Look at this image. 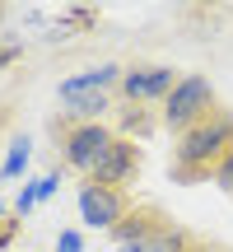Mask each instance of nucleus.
Instances as JSON below:
<instances>
[{
	"instance_id": "obj_14",
	"label": "nucleus",
	"mask_w": 233,
	"mask_h": 252,
	"mask_svg": "<svg viewBox=\"0 0 233 252\" xmlns=\"http://www.w3.org/2000/svg\"><path fill=\"white\" fill-rule=\"evenodd\" d=\"M215 182H219V187H224L229 196H233V154H229L224 163H219V173H215Z\"/></svg>"
},
{
	"instance_id": "obj_8",
	"label": "nucleus",
	"mask_w": 233,
	"mask_h": 252,
	"mask_svg": "<svg viewBox=\"0 0 233 252\" xmlns=\"http://www.w3.org/2000/svg\"><path fill=\"white\" fill-rule=\"evenodd\" d=\"M168 220H173V215H168L163 206H154V201H135L131 215L112 229V243H116V248H131V243H140V238H149L154 229H163Z\"/></svg>"
},
{
	"instance_id": "obj_13",
	"label": "nucleus",
	"mask_w": 233,
	"mask_h": 252,
	"mask_svg": "<svg viewBox=\"0 0 233 252\" xmlns=\"http://www.w3.org/2000/svg\"><path fill=\"white\" fill-rule=\"evenodd\" d=\"M33 206H37V182H33V187H24V191L14 196V210H19V215H28Z\"/></svg>"
},
{
	"instance_id": "obj_9",
	"label": "nucleus",
	"mask_w": 233,
	"mask_h": 252,
	"mask_svg": "<svg viewBox=\"0 0 233 252\" xmlns=\"http://www.w3.org/2000/svg\"><path fill=\"white\" fill-rule=\"evenodd\" d=\"M201 238L191 234V229H182L177 220H168L163 229H154L149 238H140V243H131V248H116V252H191Z\"/></svg>"
},
{
	"instance_id": "obj_2",
	"label": "nucleus",
	"mask_w": 233,
	"mask_h": 252,
	"mask_svg": "<svg viewBox=\"0 0 233 252\" xmlns=\"http://www.w3.org/2000/svg\"><path fill=\"white\" fill-rule=\"evenodd\" d=\"M121 65L116 61H103V65H89V70L70 75V80H61V89H56V98H61V108H70L75 122H98L103 112H108L112 94L121 89Z\"/></svg>"
},
{
	"instance_id": "obj_10",
	"label": "nucleus",
	"mask_w": 233,
	"mask_h": 252,
	"mask_svg": "<svg viewBox=\"0 0 233 252\" xmlns=\"http://www.w3.org/2000/svg\"><path fill=\"white\" fill-rule=\"evenodd\" d=\"M24 168H28V135H14V140H9L5 163H0V178H19Z\"/></svg>"
},
{
	"instance_id": "obj_4",
	"label": "nucleus",
	"mask_w": 233,
	"mask_h": 252,
	"mask_svg": "<svg viewBox=\"0 0 233 252\" xmlns=\"http://www.w3.org/2000/svg\"><path fill=\"white\" fill-rule=\"evenodd\" d=\"M219 108V98H215V84L205 80V75H182L177 80V89L168 94V103H163V126H168L173 135H187L191 126H201L210 117V112Z\"/></svg>"
},
{
	"instance_id": "obj_3",
	"label": "nucleus",
	"mask_w": 233,
	"mask_h": 252,
	"mask_svg": "<svg viewBox=\"0 0 233 252\" xmlns=\"http://www.w3.org/2000/svg\"><path fill=\"white\" fill-rule=\"evenodd\" d=\"M52 135L61 145V163L80 178H89L93 163L108 154V145L116 140V131L108 122H75V117H56L52 122Z\"/></svg>"
},
{
	"instance_id": "obj_12",
	"label": "nucleus",
	"mask_w": 233,
	"mask_h": 252,
	"mask_svg": "<svg viewBox=\"0 0 233 252\" xmlns=\"http://www.w3.org/2000/svg\"><path fill=\"white\" fill-rule=\"evenodd\" d=\"M56 252H84L80 229H61V238H56Z\"/></svg>"
},
{
	"instance_id": "obj_5",
	"label": "nucleus",
	"mask_w": 233,
	"mask_h": 252,
	"mask_svg": "<svg viewBox=\"0 0 233 252\" xmlns=\"http://www.w3.org/2000/svg\"><path fill=\"white\" fill-rule=\"evenodd\" d=\"M131 191L126 187H98V182H80V220L89 229H112L131 215Z\"/></svg>"
},
{
	"instance_id": "obj_1",
	"label": "nucleus",
	"mask_w": 233,
	"mask_h": 252,
	"mask_svg": "<svg viewBox=\"0 0 233 252\" xmlns=\"http://www.w3.org/2000/svg\"><path fill=\"white\" fill-rule=\"evenodd\" d=\"M233 154V108L219 103L201 126H191L187 135L173 140V163H168V178L177 187H196V182H210Z\"/></svg>"
},
{
	"instance_id": "obj_6",
	"label": "nucleus",
	"mask_w": 233,
	"mask_h": 252,
	"mask_svg": "<svg viewBox=\"0 0 233 252\" xmlns=\"http://www.w3.org/2000/svg\"><path fill=\"white\" fill-rule=\"evenodd\" d=\"M182 75L173 70V65H126L121 75V98L135 103V108H149V103H168V94L177 89Z\"/></svg>"
},
{
	"instance_id": "obj_7",
	"label": "nucleus",
	"mask_w": 233,
	"mask_h": 252,
	"mask_svg": "<svg viewBox=\"0 0 233 252\" xmlns=\"http://www.w3.org/2000/svg\"><path fill=\"white\" fill-rule=\"evenodd\" d=\"M140 163H145L140 145H135L131 135H116V140L108 145V154L93 163V173L84 182H98V187H126V182L140 173Z\"/></svg>"
},
{
	"instance_id": "obj_11",
	"label": "nucleus",
	"mask_w": 233,
	"mask_h": 252,
	"mask_svg": "<svg viewBox=\"0 0 233 252\" xmlns=\"http://www.w3.org/2000/svg\"><path fill=\"white\" fill-rule=\"evenodd\" d=\"M121 131L149 135V131H154V122H149V108H135V103H126V112H121Z\"/></svg>"
}]
</instances>
